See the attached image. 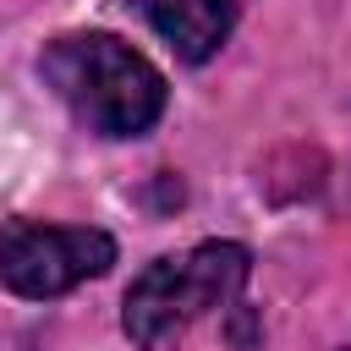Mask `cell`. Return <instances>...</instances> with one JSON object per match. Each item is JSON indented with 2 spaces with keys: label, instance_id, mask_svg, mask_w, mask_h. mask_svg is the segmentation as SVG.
Returning <instances> with one entry per match:
<instances>
[{
  "label": "cell",
  "instance_id": "6da1fadb",
  "mask_svg": "<svg viewBox=\"0 0 351 351\" xmlns=\"http://www.w3.org/2000/svg\"><path fill=\"white\" fill-rule=\"evenodd\" d=\"M44 82L99 137H137L165 110V77L110 33H71L44 49Z\"/></svg>",
  "mask_w": 351,
  "mask_h": 351
},
{
  "label": "cell",
  "instance_id": "7a4b0ae2",
  "mask_svg": "<svg viewBox=\"0 0 351 351\" xmlns=\"http://www.w3.org/2000/svg\"><path fill=\"white\" fill-rule=\"evenodd\" d=\"M247 247L236 241H203L181 258H159L148 263L132 291H126V335L143 346V351H176L181 335L214 313V307H230L247 285Z\"/></svg>",
  "mask_w": 351,
  "mask_h": 351
},
{
  "label": "cell",
  "instance_id": "3957f363",
  "mask_svg": "<svg viewBox=\"0 0 351 351\" xmlns=\"http://www.w3.org/2000/svg\"><path fill=\"white\" fill-rule=\"evenodd\" d=\"M115 263V241L88 225H0V285L16 296H60Z\"/></svg>",
  "mask_w": 351,
  "mask_h": 351
},
{
  "label": "cell",
  "instance_id": "277c9868",
  "mask_svg": "<svg viewBox=\"0 0 351 351\" xmlns=\"http://www.w3.org/2000/svg\"><path fill=\"white\" fill-rule=\"evenodd\" d=\"M137 11L181 60H208L230 38V22H236L230 0H137Z\"/></svg>",
  "mask_w": 351,
  "mask_h": 351
}]
</instances>
